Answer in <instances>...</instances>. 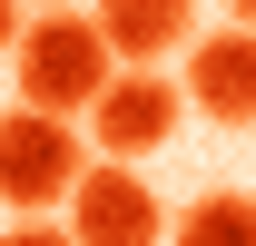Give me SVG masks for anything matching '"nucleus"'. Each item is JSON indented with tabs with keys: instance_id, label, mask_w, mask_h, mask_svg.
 Returning a JSON list of instances; mask_svg holds the SVG:
<instances>
[{
	"instance_id": "1",
	"label": "nucleus",
	"mask_w": 256,
	"mask_h": 246,
	"mask_svg": "<svg viewBox=\"0 0 256 246\" xmlns=\"http://www.w3.org/2000/svg\"><path fill=\"white\" fill-rule=\"evenodd\" d=\"M20 108H40V118H89L98 98H108V79H118V50L98 40V20H79V10H50V20H30V40H20Z\"/></svg>"
},
{
	"instance_id": "2",
	"label": "nucleus",
	"mask_w": 256,
	"mask_h": 246,
	"mask_svg": "<svg viewBox=\"0 0 256 246\" xmlns=\"http://www.w3.org/2000/svg\"><path fill=\"white\" fill-rule=\"evenodd\" d=\"M79 138L89 128L69 118H40V108H0V207H60L79 197Z\"/></svg>"
},
{
	"instance_id": "3",
	"label": "nucleus",
	"mask_w": 256,
	"mask_h": 246,
	"mask_svg": "<svg viewBox=\"0 0 256 246\" xmlns=\"http://www.w3.org/2000/svg\"><path fill=\"white\" fill-rule=\"evenodd\" d=\"M178 118H188V89H178V79H158V69H118L108 98L89 108V138L108 148V168H138L148 148L178 138Z\"/></svg>"
},
{
	"instance_id": "4",
	"label": "nucleus",
	"mask_w": 256,
	"mask_h": 246,
	"mask_svg": "<svg viewBox=\"0 0 256 246\" xmlns=\"http://www.w3.org/2000/svg\"><path fill=\"white\" fill-rule=\"evenodd\" d=\"M69 236L79 246H158V187L138 168H89L69 197Z\"/></svg>"
},
{
	"instance_id": "5",
	"label": "nucleus",
	"mask_w": 256,
	"mask_h": 246,
	"mask_svg": "<svg viewBox=\"0 0 256 246\" xmlns=\"http://www.w3.org/2000/svg\"><path fill=\"white\" fill-rule=\"evenodd\" d=\"M178 89H188V108H207L217 128H256V30H236V20L207 30L188 50V79H178Z\"/></svg>"
},
{
	"instance_id": "6",
	"label": "nucleus",
	"mask_w": 256,
	"mask_h": 246,
	"mask_svg": "<svg viewBox=\"0 0 256 246\" xmlns=\"http://www.w3.org/2000/svg\"><path fill=\"white\" fill-rule=\"evenodd\" d=\"M89 20L118 50V69H158L168 50H197V0H98Z\"/></svg>"
},
{
	"instance_id": "7",
	"label": "nucleus",
	"mask_w": 256,
	"mask_h": 246,
	"mask_svg": "<svg viewBox=\"0 0 256 246\" xmlns=\"http://www.w3.org/2000/svg\"><path fill=\"white\" fill-rule=\"evenodd\" d=\"M178 246H256V197L246 187H207L178 216Z\"/></svg>"
},
{
	"instance_id": "8",
	"label": "nucleus",
	"mask_w": 256,
	"mask_h": 246,
	"mask_svg": "<svg viewBox=\"0 0 256 246\" xmlns=\"http://www.w3.org/2000/svg\"><path fill=\"white\" fill-rule=\"evenodd\" d=\"M0 246H79V236H69V226H10Z\"/></svg>"
},
{
	"instance_id": "9",
	"label": "nucleus",
	"mask_w": 256,
	"mask_h": 246,
	"mask_svg": "<svg viewBox=\"0 0 256 246\" xmlns=\"http://www.w3.org/2000/svg\"><path fill=\"white\" fill-rule=\"evenodd\" d=\"M20 40H30V20H20V0H0V50L20 60Z\"/></svg>"
},
{
	"instance_id": "10",
	"label": "nucleus",
	"mask_w": 256,
	"mask_h": 246,
	"mask_svg": "<svg viewBox=\"0 0 256 246\" xmlns=\"http://www.w3.org/2000/svg\"><path fill=\"white\" fill-rule=\"evenodd\" d=\"M226 20H236V30H256V0H226Z\"/></svg>"
},
{
	"instance_id": "11",
	"label": "nucleus",
	"mask_w": 256,
	"mask_h": 246,
	"mask_svg": "<svg viewBox=\"0 0 256 246\" xmlns=\"http://www.w3.org/2000/svg\"><path fill=\"white\" fill-rule=\"evenodd\" d=\"M20 10H40V20H50V10H79V0H20Z\"/></svg>"
}]
</instances>
